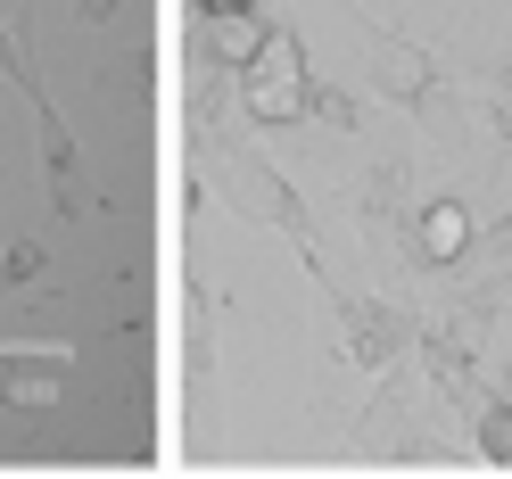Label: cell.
Returning <instances> with one entry per match:
<instances>
[{"label": "cell", "mask_w": 512, "mask_h": 479, "mask_svg": "<svg viewBox=\"0 0 512 479\" xmlns=\"http://www.w3.org/2000/svg\"><path fill=\"white\" fill-rule=\"evenodd\" d=\"M496 124H504V133H512V75H504V116H496Z\"/></svg>", "instance_id": "cell-16"}, {"label": "cell", "mask_w": 512, "mask_h": 479, "mask_svg": "<svg viewBox=\"0 0 512 479\" xmlns=\"http://www.w3.org/2000/svg\"><path fill=\"white\" fill-rule=\"evenodd\" d=\"M116 9H124V0H75V17H83V25H108Z\"/></svg>", "instance_id": "cell-14"}, {"label": "cell", "mask_w": 512, "mask_h": 479, "mask_svg": "<svg viewBox=\"0 0 512 479\" xmlns=\"http://www.w3.org/2000/svg\"><path fill=\"white\" fill-rule=\"evenodd\" d=\"M223 199H232L240 215H256V223H273V232H290V240H298V257H306V273L323 281V257H314V223H306V207H298V190L281 182L256 149H240V141H223Z\"/></svg>", "instance_id": "cell-2"}, {"label": "cell", "mask_w": 512, "mask_h": 479, "mask_svg": "<svg viewBox=\"0 0 512 479\" xmlns=\"http://www.w3.org/2000/svg\"><path fill=\"white\" fill-rule=\"evenodd\" d=\"M199 9H248V0H199Z\"/></svg>", "instance_id": "cell-17"}, {"label": "cell", "mask_w": 512, "mask_h": 479, "mask_svg": "<svg viewBox=\"0 0 512 479\" xmlns=\"http://www.w3.org/2000/svg\"><path fill=\"white\" fill-rule=\"evenodd\" d=\"M397 182H405L397 166L372 174V190H364V223H372V232H389V223H397Z\"/></svg>", "instance_id": "cell-11"}, {"label": "cell", "mask_w": 512, "mask_h": 479, "mask_svg": "<svg viewBox=\"0 0 512 479\" xmlns=\"http://www.w3.org/2000/svg\"><path fill=\"white\" fill-rule=\"evenodd\" d=\"M42 240H9V257H0V290H25V281H42Z\"/></svg>", "instance_id": "cell-10"}, {"label": "cell", "mask_w": 512, "mask_h": 479, "mask_svg": "<svg viewBox=\"0 0 512 479\" xmlns=\"http://www.w3.org/2000/svg\"><path fill=\"white\" fill-rule=\"evenodd\" d=\"M339 339H347V356H356L364 372H389L413 347V323L397 306H380V298H339Z\"/></svg>", "instance_id": "cell-3"}, {"label": "cell", "mask_w": 512, "mask_h": 479, "mask_svg": "<svg viewBox=\"0 0 512 479\" xmlns=\"http://www.w3.org/2000/svg\"><path fill=\"white\" fill-rule=\"evenodd\" d=\"M0 75H9V83L25 91V108H34V100H50V91H42V75H34V67H25V42L9 34V25H0Z\"/></svg>", "instance_id": "cell-9"}, {"label": "cell", "mask_w": 512, "mask_h": 479, "mask_svg": "<svg viewBox=\"0 0 512 479\" xmlns=\"http://www.w3.org/2000/svg\"><path fill=\"white\" fill-rule=\"evenodd\" d=\"M34 141H42V157H50V190H58V207H83V149H75V133H67V116H58L50 100H34Z\"/></svg>", "instance_id": "cell-6"}, {"label": "cell", "mask_w": 512, "mask_h": 479, "mask_svg": "<svg viewBox=\"0 0 512 479\" xmlns=\"http://www.w3.org/2000/svg\"><path fill=\"white\" fill-rule=\"evenodd\" d=\"M479 455H488V463H512V413H504V405H479Z\"/></svg>", "instance_id": "cell-12"}, {"label": "cell", "mask_w": 512, "mask_h": 479, "mask_svg": "<svg viewBox=\"0 0 512 479\" xmlns=\"http://www.w3.org/2000/svg\"><path fill=\"white\" fill-rule=\"evenodd\" d=\"M306 91H314V75H306L298 34L265 25V42L240 58V116H256V124H298V116H306Z\"/></svg>", "instance_id": "cell-1"}, {"label": "cell", "mask_w": 512, "mask_h": 479, "mask_svg": "<svg viewBox=\"0 0 512 479\" xmlns=\"http://www.w3.org/2000/svg\"><path fill=\"white\" fill-rule=\"evenodd\" d=\"M190 42H199V58H207V67H240V58L265 42V25H256L248 9H199Z\"/></svg>", "instance_id": "cell-8"}, {"label": "cell", "mask_w": 512, "mask_h": 479, "mask_svg": "<svg viewBox=\"0 0 512 479\" xmlns=\"http://www.w3.org/2000/svg\"><path fill=\"white\" fill-rule=\"evenodd\" d=\"M463 248H471V207L463 199H430L422 215L405 223V257L422 265V273H446Z\"/></svg>", "instance_id": "cell-5"}, {"label": "cell", "mask_w": 512, "mask_h": 479, "mask_svg": "<svg viewBox=\"0 0 512 479\" xmlns=\"http://www.w3.org/2000/svg\"><path fill=\"white\" fill-rule=\"evenodd\" d=\"M372 83L389 91V100H405V108H422L430 91H438V83H430V58L413 50V42H397V34L372 42Z\"/></svg>", "instance_id": "cell-7"}, {"label": "cell", "mask_w": 512, "mask_h": 479, "mask_svg": "<svg viewBox=\"0 0 512 479\" xmlns=\"http://www.w3.org/2000/svg\"><path fill=\"white\" fill-rule=\"evenodd\" d=\"M496 405H504V413H512V364H504V380H496Z\"/></svg>", "instance_id": "cell-15"}, {"label": "cell", "mask_w": 512, "mask_h": 479, "mask_svg": "<svg viewBox=\"0 0 512 479\" xmlns=\"http://www.w3.org/2000/svg\"><path fill=\"white\" fill-rule=\"evenodd\" d=\"M471 306H479V314H512V257H504V273H496V281H488V290H479Z\"/></svg>", "instance_id": "cell-13"}, {"label": "cell", "mask_w": 512, "mask_h": 479, "mask_svg": "<svg viewBox=\"0 0 512 479\" xmlns=\"http://www.w3.org/2000/svg\"><path fill=\"white\" fill-rule=\"evenodd\" d=\"M67 372H75V347H0V405L9 413H42Z\"/></svg>", "instance_id": "cell-4"}]
</instances>
